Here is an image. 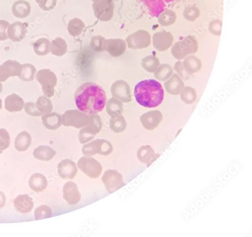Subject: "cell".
<instances>
[{
	"mask_svg": "<svg viewBox=\"0 0 252 237\" xmlns=\"http://www.w3.org/2000/svg\"><path fill=\"white\" fill-rule=\"evenodd\" d=\"M74 99L78 109L88 116L102 112L107 102L104 89L92 82H86L79 87Z\"/></svg>",
	"mask_w": 252,
	"mask_h": 237,
	"instance_id": "1",
	"label": "cell"
},
{
	"mask_svg": "<svg viewBox=\"0 0 252 237\" xmlns=\"http://www.w3.org/2000/svg\"><path fill=\"white\" fill-rule=\"evenodd\" d=\"M134 94L137 102L147 108L159 106L163 102L165 96L161 84L153 79L139 82L135 87Z\"/></svg>",
	"mask_w": 252,
	"mask_h": 237,
	"instance_id": "2",
	"label": "cell"
},
{
	"mask_svg": "<svg viewBox=\"0 0 252 237\" xmlns=\"http://www.w3.org/2000/svg\"><path fill=\"white\" fill-rule=\"evenodd\" d=\"M199 49L198 42L195 37L188 36L171 47V53L178 60H182L189 55L196 54Z\"/></svg>",
	"mask_w": 252,
	"mask_h": 237,
	"instance_id": "3",
	"label": "cell"
},
{
	"mask_svg": "<svg viewBox=\"0 0 252 237\" xmlns=\"http://www.w3.org/2000/svg\"><path fill=\"white\" fill-rule=\"evenodd\" d=\"M36 78L42 85L44 96L50 98L54 96L55 87L57 83L55 74L49 69H42L38 72Z\"/></svg>",
	"mask_w": 252,
	"mask_h": 237,
	"instance_id": "4",
	"label": "cell"
},
{
	"mask_svg": "<svg viewBox=\"0 0 252 237\" xmlns=\"http://www.w3.org/2000/svg\"><path fill=\"white\" fill-rule=\"evenodd\" d=\"M103 123L100 117L96 114L89 116V124L79 133V140L82 144H85L93 139L102 130Z\"/></svg>",
	"mask_w": 252,
	"mask_h": 237,
	"instance_id": "5",
	"label": "cell"
},
{
	"mask_svg": "<svg viewBox=\"0 0 252 237\" xmlns=\"http://www.w3.org/2000/svg\"><path fill=\"white\" fill-rule=\"evenodd\" d=\"M61 116L63 125L78 129L85 127L89 122V116L80 110H68Z\"/></svg>",
	"mask_w": 252,
	"mask_h": 237,
	"instance_id": "6",
	"label": "cell"
},
{
	"mask_svg": "<svg viewBox=\"0 0 252 237\" xmlns=\"http://www.w3.org/2000/svg\"><path fill=\"white\" fill-rule=\"evenodd\" d=\"M113 151V147L110 142L105 139H97L85 144L82 149L83 153L86 156L96 154L108 156Z\"/></svg>",
	"mask_w": 252,
	"mask_h": 237,
	"instance_id": "7",
	"label": "cell"
},
{
	"mask_svg": "<svg viewBox=\"0 0 252 237\" xmlns=\"http://www.w3.org/2000/svg\"><path fill=\"white\" fill-rule=\"evenodd\" d=\"M77 166L89 178L96 179L100 177L103 170L101 164L90 156H83L78 161Z\"/></svg>",
	"mask_w": 252,
	"mask_h": 237,
	"instance_id": "8",
	"label": "cell"
},
{
	"mask_svg": "<svg viewBox=\"0 0 252 237\" xmlns=\"http://www.w3.org/2000/svg\"><path fill=\"white\" fill-rule=\"evenodd\" d=\"M102 180L106 191L109 194L118 191L126 184L122 175L116 170L109 169L105 171Z\"/></svg>",
	"mask_w": 252,
	"mask_h": 237,
	"instance_id": "9",
	"label": "cell"
},
{
	"mask_svg": "<svg viewBox=\"0 0 252 237\" xmlns=\"http://www.w3.org/2000/svg\"><path fill=\"white\" fill-rule=\"evenodd\" d=\"M128 46L132 50L147 48L151 42V37L148 31L140 30L130 35L126 39Z\"/></svg>",
	"mask_w": 252,
	"mask_h": 237,
	"instance_id": "10",
	"label": "cell"
},
{
	"mask_svg": "<svg viewBox=\"0 0 252 237\" xmlns=\"http://www.w3.org/2000/svg\"><path fill=\"white\" fill-rule=\"evenodd\" d=\"M93 4L94 12L101 20L106 21L112 18L114 4L111 0H96Z\"/></svg>",
	"mask_w": 252,
	"mask_h": 237,
	"instance_id": "11",
	"label": "cell"
},
{
	"mask_svg": "<svg viewBox=\"0 0 252 237\" xmlns=\"http://www.w3.org/2000/svg\"><path fill=\"white\" fill-rule=\"evenodd\" d=\"M22 68V65L17 61H6L0 66V82L6 81L10 77L19 76Z\"/></svg>",
	"mask_w": 252,
	"mask_h": 237,
	"instance_id": "12",
	"label": "cell"
},
{
	"mask_svg": "<svg viewBox=\"0 0 252 237\" xmlns=\"http://www.w3.org/2000/svg\"><path fill=\"white\" fill-rule=\"evenodd\" d=\"M174 37L168 31H162L155 33L152 37L153 45L157 51L163 52L168 50L174 42Z\"/></svg>",
	"mask_w": 252,
	"mask_h": 237,
	"instance_id": "13",
	"label": "cell"
},
{
	"mask_svg": "<svg viewBox=\"0 0 252 237\" xmlns=\"http://www.w3.org/2000/svg\"><path fill=\"white\" fill-rule=\"evenodd\" d=\"M112 96L123 103L132 101V94L129 84L123 80L116 81L111 87Z\"/></svg>",
	"mask_w": 252,
	"mask_h": 237,
	"instance_id": "14",
	"label": "cell"
},
{
	"mask_svg": "<svg viewBox=\"0 0 252 237\" xmlns=\"http://www.w3.org/2000/svg\"><path fill=\"white\" fill-rule=\"evenodd\" d=\"M163 119V114L159 110H153L142 115L140 121L145 129L152 131L158 127Z\"/></svg>",
	"mask_w": 252,
	"mask_h": 237,
	"instance_id": "15",
	"label": "cell"
},
{
	"mask_svg": "<svg viewBox=\"0 0 252 237\" xmlns=\"http://www.w3.org/2000/svg\"><path fill=\"white\" fill-rule=\"evenodd\" d=\"M103 49L112 57H119L126 51V44L125 41L121 39L105 40Z\"/></svg>",
	"mask_w": 252,
	"mask_h": 237,
	"instance_id": "16",
	"label": "cell"
},
{
	"mask_svg": "<svg viewBox=\"0 0 252 237\" xmlns=\"http://www.w3.org/2000/svg\"><path fill=\"white\" fill-rule=\"evenodd\" d=\"M77 172L76 163L70 159L63 160L58 165V175L63 179H73Z\"/></svg>",
	"mask_w": 252,
	"mask_h": 237,
	"instance_id": "17",
	"label": "cell"
},
{
	"mask_svg": "<svg viewBox=\"0 0 252 237\" xmlns=\"http://www.w3.org/2000/svg\"><path fill=\"white\" fill-rule=\"evenodd\" d=\"M63 198L70 205L77 204L82 199V196L78 191L76 183L72 181L66 182L63 188Z\"/></svg>",
	"mask_w": 252,
	"mask_h": 237,
	"instance_id": "18",
	"label": "cell"
},
{
	"mask_svg": "<svg viewBox=\"0 0 252 237\" xmlns=\"http://www.w3.org/2000/svg\"><path fill=\"white\" fill-rule=\"evenodd\" d=\"M27 25L20 21L10 24L7 33L8 39L15 42L22 41L27 33Z\"/></svg>",
	"mask_w": 252,
	"mask_h": 237,
	"instance_id": "19",
	"label": "cell"
},
{
	"mask_svg": "<svg viewBox=\"0 0 252 237\" xmlns=\"http://www.w3.org/2000/svg\"><path fill=\"white\" fill-rule=\"evenodd\" d=\"M137 156L141 162L146 164L148 167L158 159L160 155L155 154L150 146L146 145L140 147L137 151Z\"/></svg>",
	"mask_w": 252,
	"mask_h": 237,
	"instance_id": "20",
	"label": "cell"
},
{
	"mask_svg": "<svg viewBox=\"0 0 252 237\" xmlns=\"http://www.w3.org/2000/svg\"><path fill=\"white\" fill-rule=\"evenodd\" d=\"M169 79L164 83L167 92L173 96L180 94L185 85L181 78L178 74L174 73Z\"/></svg>",
	"mask_w": 252,
	"mask_h": 237,
	"instance_id": "21",
	"label": "cell"
},
{
	"mask_svg": "<svg viewBox=\"0 0 252 237\" xmlns=\"http://www.w3.org/2000/svg\"><path fill=\"white\" fill-rule=\"evenodd\" d=\"M15 210L19 213H29L34 208V201L28 195H21L14 200Z\"/></svg>",
	"mask_w": 252,
	"mask_h": 237,
	"instance_id": "22",
	"label": "cell"
},
{
	"mask_svg": "<svg viewBox=\"0 0 252 237\" xmlns=\"http://www.w3.org/2000/svg\"><path fill=\"white\" fill-rule=\"evenodd\" d=\"M24 105L23 99L15 93L10 95L5 100V108L11 113L21 112Z\"/></svg>",
	"mask_w": 252,
	"mask_h": 237,
	"instance_id": "23",
	"label": "cell"
},
{
	"mask_svg": "<svg viewBox=\"0 0 252 237\" xmlns=\"http://www.w3.org/2000/svg\"><path fill=\"white\" fill-rule=\"evenodd\" d=\"M28 184L33 191L36 193H41L45 190L48 186V180L42 174L36 173L30 178Z\"/></svg>",
	"mask_w": 252,
	"mask_h": 237,
	"instance_id": "24",
	"label": "cell"
},
{
	"mask_svg": "<svg viewBox=\"0 0 252 237\" xmlns=\"http://www.w3.org/2000/svg\"><path fill=\"white\" fill-rule=\"evenodd\" d=\"M42 124L49 130H56L62 125V116L56 113L44 114L42 118Z\"/></svg>",
	"mask_w": 252,
	"mask_h": 237,
	"instance_id": "25",
	"label": "cell"
},
{
	"mask_svg": "<svg viewBox=\"0 0 252 237\" xmlns=\"http://www.w3.org/2000/svg\"><path fill=\"white\" fill-rule=\"evenodd\" d=\"M12 12L16 18L25 19L28 17L31 12V6L29 2L24 0H19L14 3Z\"/></svg>",
	"mask_w": 252,
	"mask_h": 237,
	"instance_id": "26",
	"label": "cell"
},
{
	"mask_svg": "<svg viewBox=\"0 0 252 237\" xmlns=\"http://www.w3.org/2000/svg\"><path fill=\"white\" fill-rule=\"evenodd\" d=\"M57 152L48 146H40L36 148L33 155L36 159L43 161H49L53 159Z\"/></svg>",
	"mask_w": 252,
	"mask_h": 237,
	"instance_id": "27",
	"label": "cell"
},
{
	"mask_svg": "<svg viewBox=\"0 0 252 237\" xmlns=\"http://www.w3.org/2000/svg\"><path fill=\"white\" fill-rule=\"evenodd\" d=\"M31 137L30 135L26 131L20 133L14 141L15 148L20 152L26 151L31 144Z\"/></svg>",
	"mask_w": 252,
	"mask_h": 237,
	"instance_id": "28",
	"label": "cell"
},
{
	"mask_svg": "<svg viewBox=\"0 0 252 237\" xmlns=\"http://www.w3.org/2000/svg\"><path fill=\"white\" fill-rule=\"evenodd\" d=\"M183 65L186 71L191 74L198 72L202 68L200 59L194 56H189L185 58Z\"/></svg>",
	"mask_w": 252,
	"mask_h": 237,
	"instance_id": "29",
	"label": "cell"
},
{
	"mask_svg": "<svg viewBox=\"0 0 252 237\" xmlns=\"http://www.w3.org/2000/svg\"><path fill=\"white\" fill-rule=\"evenodd\" d=\"M177 19L176 12L173 10L167 9L163 11L159 16V23L162 26L168 27L174 24Z\"/></svg>",
	"mask_w": 252,
	"mask_h": 237,
	"instance_id": "30",
	"label": "cell"
},
{
	"mask_svg": "<svg viewBox=\"0 0 252 237\" xmlns=\"http://www.w3.org/2000/svg\"><path fill=\"white\" fill-rule=\"evenodd\" d=\"M50 50L52 54L58 57L65 55L67 50L66 41L60 38H57L50 43Z\"/></svg>",
	"mask_w": 252,
	"mask_h": 237,
	"instance_id": "31",
	"label": "cell"
},
{
	"mask_svg": "<svg viewBox=\"0 0 252 237\" xmlns=\"http://www.w3.org/2000/svg\"><path fill=\"white\" fill-rule=\"evenodd\" d=\"M106 110L107 113L111 117L120 116L123 111V105L119 99L112 98L107 101Z\"/></svg>",
	"mask_w": 252,
	"mask_h": 237,
	"instance_id": "32",
	"label": "cell"
},
{
	"mask_svg": "<svg viewBox=\"0 0 252 237\" xmlns=\"http://www.w3.org/2000/svg\"><path fill=\"white\" fill-rule=\"evenodd\" d=\"M109 127L115 133L124 132L127 127V123L124 117L121 115L111 117L109 120Z\"/></svg>",
	"mask_w": 252,
	"mask_h": 237,
	"instance_id": "33",
	"label": "cell"
},
{
	"mask_svg": "<svg viewBox=\"0 0 252 237\" xmlns=\"http://www.w3.org/2000/svg\"><path fill=\"white\" fill-rule=\"evenodd\" d=\"M160 65L158 58L153 55L144 58L141 62V66L148 72L153 73Z\"/></svg>",
	"mask_w": 252,
	"mask_h": 237,
	"instance_id": "34",
	"label": "cell"
},
{
	"mask_svg": "<svg viewBox=\"0 0 252 237\" xmlns=\"http://www.w3.org/2000/svg\"><path fill=\"white\" fill-rule=\"evenodd\" d=\"M35 53L40 56H43L50 52V42L45 38H41L34 43Z\"/></svg>",
	"mask_w": 252,
	"mask_h": 237,
	"instance_id": "35",
	"label": "cell"
},
{
	"mask_svg": "<svg viewBox=\"0 0 252 237\" xmlns=\"http://www.w3.org/2000/svg\"><path fill=\"white\" fill-rule=\"evenodd\" d=\"M155 71V78L160 81L168 80L174 72L172 68L169 65L166 64L160 65Z\"/></svg>",
	"mask_w": 252,
	"mask_h": 237,
	"instance_id": "36",
	"label": "cell"
},
{
	"mask_svg": "<svg viewBox=\"0 0 252 237\" xmlns=\"http://www.w3.org/2000/svg\"><path fill=\"white\" fill-rule=\"evenodd\" d=\"M22 71L19 77L21 80L25 82L33 81L35 79V74L36 73V68L31 64L22 65Z\"/></svg>",
	"mask_w": 252,
	"mask_h": 237,
	"instance_id": "37",
	"label": "cell"
},
{
	"mask_svg": "<svg viewBox=\"0 0 252 237\" xmlns=\"http://www.w3.org/2000/svg\"><path fill=\"white\" fill-rule=\"evenodd\" d=\"M36 105L42 115L51 113L53 109L51 100L45 96L40 97L37 101Z\"/></svg>",
	"mask_w": 252,
	"mask_h": 237,
	"instance_id": "38",
	"label": "cell"
},
{
	"mask_svg": "<svg viewBox=\"0 0 252 237\" xmlns=\"http://www.w3.org/2000/svg\"><path fill=\"white\" fill-rule=\"evenodd\" d=\"M180 94L181 100L187 104H192L197 99L196 90L190 87L187 86L184 88Z\"/></svg>",
	"mask_w": 252,
	"mask_h": 237,
	"instance_id": "39",
	"label": "cell"
},
{
	"mask_svg": "<svg viewBox=\"0 0 252 237\" xmlns=\"http://www.w3.org/2000/svg\"><path fill=\"white\" fill-rule=\"evenodd\" d=\"M184 18L188 21L194 22L200 17V11L199 9L194 6H190L186 7L183 11Z\"/></svg>",
	"mask_w": 252,
	"mask_h": 237,
	"instance_id": "40",
	"label": "cell"
},
{
	"mask_svg": "<svg viewBox=\"0 0 252 237\" xmlns=\"http://www.w3.org/2000/svg\"><path fill=\"white\" fill-rule=\"evenodd\" d=\"M84 27L83 22L79 19H75L68 24V31L70 34L74 37L81 35Z\"/></svg>",
	"mask_w": 252,
	"mask_h": 237,
	"instance_id": "41",
	"label": "cell"
},
{
	"mask_svg": "<svg viewBox=\"0 0 252 237\" xmlns=\"http://www.w3.org/2000/svg\"><path fill=\"white\" fill-rule=\"evenodd\" d=\"M53 217L51 208L45 205H42L36 209L35 217L36 220L48 218Z\"/></svg>",
	"mask_w": 252,
	"mask_h": 237,
	"instance_id": "42",
	"label": "cell"
},
{
	"mask_svg": "<svg viewBox=\"0 0 252 237\" xmlns=\"http://www.w3.org/2000/svg\"><path fill=\"white\" fill-rule=\"evenodd\" d=\"M10 145L9 133L5 129H0V151L7 149Z\"/></svg>",
	"mask_w": 252,
	"mask_h": 237,
	"instance_id": "43",
	"label": "cell"
},
{
	"mask_svg": "<svg viewBox=\"0 0 252 237\" xmlns=\"http://www.w3.org/2000/svg\"><path fill=\"white\" fill-rule=\"evenodd\" d=\"M223 21L215 20L210 22L209 26L210 32L213 36H220L222 34Z\"/></svg>",
	"mask_w": 252,
	"mask_h": 237,
	"instance_id": "44",
	"label": "cell"
},
{
	"mask_svg": "<svg viewBox=\"0 0 252 237\" xmlns=\"http://www.w3.org/2000/svg\"><path fill=\"white\" fill-rule=\"evenodd\" d=\"M105 39L101 36L93 37L91 40L90 45L92 50L97 52H103V43Z\"/></svg>",
	"mask_w": 252,
	"mask_h": 237,
	"instance_id": "45",
	"label": "cell"
},
{
	"mask_svg": "<svg viewBox=\"0 0 252 237\" xmlns=\"http://www.w3.org/2000/svg\"><path fill=\"white\" fill-rule=\"evenodd\" d=\"M25 112L29 116L37 117H40L42 114L39 111L37 105L34 102H27L24 105Z\"/></svg>",
	"mask_w": 252,
	"mask_h": 237,
	"instance_id": "46",
	"label": "cell"
},
{
	"mask_svg": "<svg viewBox=\"0 0 252 237\" xmlns=\"http://www.w3.org/2000/svg\"><path fill=\"white\" fill-rule=\"evenodd\" d=\"M10 23L4 20H0V41H3L8 39L7 33Z\"/></svg>",
	"mask_w": 252,
	"mask_h": 237,
	"instance_id": "47",
	"label": "cell"
},
{
	"mask_svg": "<svg viewBox=\"0 0 252 237\" xmlns=\"http://www.w3.org/2000/svg\"><path fill=\"white\" fill-rule=\"evenodd\" d=\"M174 69L184 79H187L189 78V74L185 69L183 63L181 61H178L176 62L174 66Z\"/></svg>",
	"mask_w": 252,
	"mask_h": 237,
	"instance_id": "48",
	"label": "cell"
},
{
	"mask_svg": "<svg viewBox=\"0 0 252 237\" xmlns=\"http://www.w3.org/2000/svg\"><path fill=\"white\" fill-rule=\"evenodd\" d=\"M6 198L4 193L0 192V209L3 208L6 204Z\"/></svg>",
	"mask_w": 252,
	"mask_h": 237,
	"instance_id": "49",
	"label": "cell"
},
{
	"mask_svg": "<svg viewBox=\"0 0 252 237\" xmlns=\"http://www.w3.org/2000/svg\"><path fill=\"white\" fill-rule=\"evenodd\" d=\"M36 1L37 3L39 4L40 7L42 8L47 1V0H36Z\"/></svg>",
	"mask_w": 252,
	"mask_h": 237,
	"instance_id": "50",
	"label": "cell"
},
{
	"mask_svg": "<svg viewBox=\"0 0 252 237\" xmlns=\"http://www.w3.org/2000/svg\"><path fill=\"white\" fill-rule=\"evenodd\" d=\"M2 90H3V85L1 82H0V93H1L2 92Z\"/></svg>",
	"mask_w": 252,
	"mask_h": 237,
	"instance_id": "51",
	"label": "cell"
},
{
	"mask_svg": "<svg viewBox=\"0 0 252 237\" xmlns=\"http://www.w3.org/2000/svg\"><path fill=\"white\" fill-rule=\"evenodd\" d=\"M2 108V100L1 99H0V110H1Z\"/></svg>",
	"mask_w": 252,
	"mask_h": 237,
	"instance_id": "52",
	"label": "cell"
}]
</instances>
